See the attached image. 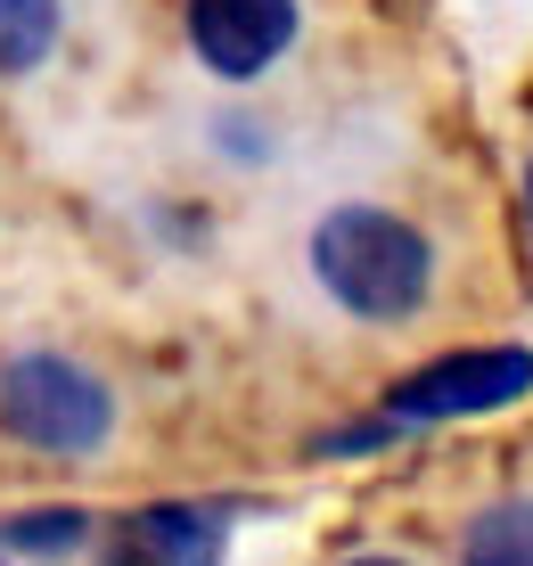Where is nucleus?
Here are the masks:
<instances>
[{
    "label": "nucleus",
    "mask_w": 533,
    "mask_h": 566,
    "mask_svg": "<svg viewBox=\"0 0 533 566\" xmlns=\"http://www.w3.org/2000/svg\"><path fill=\"white\" fill-rule=\"evenodd\" d=\"M312 271H321V287L345 312H362V321H403V312H419L436 263H427V239L403 222V213L337 206L321 230H312Z\"/></svg>",
    "instance_id": "nucleus-1"
},
{
    "label": "nucleus",
    "mask_w": 533,
    "mask_h": 566,
    "mask_svg": "<svg viewBox=\"0 0 533 566\" xmlns=\"http://www.w3.org/2000/svg\"><path fill=\"white\" fill-rule=\"evenodd\" d=\"M0 436L42 460H91L115 436V395L66 354H17L0 369Z\"/></svg>",
    "instance_id": "nucleus-2"
},
{
    "label": "nucleus",
    "mask_w": 533,
    "mask_h": 566,
    "mask_svg": "<svg viewBox=\"0 0 533 566\" xmlns=\"http://www.w3.org/2000/svg\"><path fill=\"white\" fill-rule=\"evenodd\" d=\"M533 386V354L525 345H484V354H451L410 369L403 386L386 395L394 419H468V411H501Z\"/></svg>",
    "instance_id": "nucleus-3"
},
{
    "label": "nucleus",
    "mask_w": 533,
    "mask_h": 566,
    "mask_svg": "<svg viewBox=\"0 0 533 566\" xmlns=\"http://www.w3.org/2000/svg\"><path fill=\"white\" fill-rule=\"evenodd\" d=\"M189 42L213 74L247 83L295 42V0H189Z\"/></svg>",
    "instance_id": "nucleus-4"
},
{
    "label": "nucleus",
    "mask_w": 533,
    "mask_h": 566,
    "mask_svg": "<svg viewBox=\"0 0 533 566\" xmlns=\"http://www.w3.org/2000/svg\"><path fill=\"white\" fill-rule=\"evenodd\" d=\"M124 534L140 542L156 566H222V510H189V501H156L132 510Z\"/></svg>",
    "instance_id": "nucleus-5"
},
{
    "label": "nucleus",
    "mask_w": 533,
    "mask_h": 566,
    "mask_svg": "<svg viewBox=\"0 0 533 566\" xmlns=\"http://www.w3.org/2000/svg\"><path fill=\"white\" fill-rule=\"evenodd\" d=\"M460 566H533V501H501L468 525Z\"/></svg>",
    "instance_id": "nucleus-6"
},
{
    "label": "nucleus",
    "mask_w": 533,
    "mask_h": 566,
    "mask_svg": "<svg viewBox=\"0 0 533 566\" xmlns=\"http://www.w3.org/2000/svg\"><path fill=\"white\" fill-rule=\"evenodd\" d=\"M58 42V0H0V74H33Z\"/></svg>",
    "instance_id": "nucleus-7"
},
{
    "label": "nucleus",
    "mask_w": 533,
    "mask_h": 566,
    "mask_svg": "<svg viewBox=\"0 0 533 566\" xmlns=\"http://www.w3.org/2000/svg\"><path fill=\"white\" fill-rule=\"evenodd\" d=\"M83 542H91V517L83 510H25V517L0 525V551H42V558H58V551H83Z\"/></svg>",
    "instance_id": "nucleus-8"
},
{
    "label": "nucleus",
    "mask_w": 533,
    "mask_h": 566,
    "mask_svg": "<svg viewBox=\"0 0 533 566\" xmlns=\"http://www.w3.org/2000/svg\"><path fill=\"white\" fill-rule=\"evenodd\" d=\"M353 566H403V558H353Z\"/></svg>",
    "instance_id": "nucleus-9"
},
{
    "label": "nucleus",
    "mask_w": 533,
    "mask_h": 566,
    "mask_svg": "<svg viewBox=\"0 0 533 566\" xmlns=\"http://www.w3.org/2000/svg\"><path fill=\"white\" fill-rule=\"evenodd\" d=\"M525 213H533V172H525Z\"/></svg>",
    "instance_id": "nucleus-10"
}]
</instances>
